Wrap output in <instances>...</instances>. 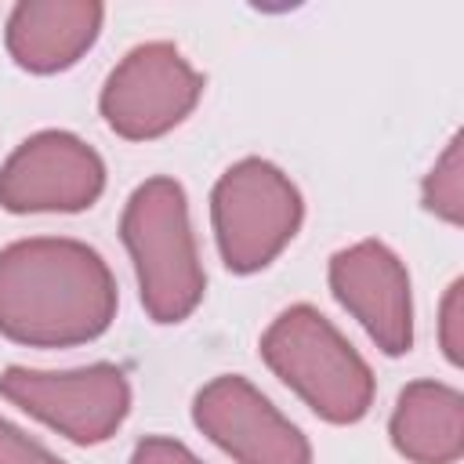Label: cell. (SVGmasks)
<instances>
[{"label":"cell","instance_id":"1","mask_svg":"<svg viewBox=\"0 0 464 464\" xmlns=\"http://www.w3.org/2000/svg\"><path fill=\"white\" fill-rule=\"evenodd\" d=\"M105 257L65 236L14 239L0 250V334L29 348H72L116 319Z\"/></svg>","mask_w":464,"mask_h":464},{"label":"cell","instance_id":"2","mask_svg":"<svg viewBox=\"0 0 464 464\" xmlns=\"http://www.w3.org/2000/svg\"><path fill=\"white\" fill-rule=\"evenodd\" d=\"M123 246L134 261L138 294L152 323H181L188 319L207 290V276L199 265L188 199L174 178L141 181L120 218Z\"/></svg>","mask_w":464,"mask_h":464},{"label":"cell","instance_id":"3","mask_svg":"<svg viewBox=\"0 0 464 464\" xmlns=\"http://www.w3.org/2000/svg\"><path fill=\"white\" fill-rule=\"evenodd\" d=\"M265 366L330 424H355L373 406V373L352 341L312 304H290L261 334Z\"/></svg>","mask_w":464,"mask_h":464},{"label":"cell","instance_id":"4","mask_svg":"<svg viewBox=\"0 0 464 464\" xmlns=\"http://www.w3.org/2000/svg\"><path fill=\"white\" fill-rule=\"evenodd\" d=\"M304 203L297 185L268 160L232 163L210 192V221L221 261L236 276L268 268L297 236Z\"/></svg>","mask_w":464,"mask_h":464},{"label":"cell","instance_id":"5","mask_svg":"<svg viewBox=\"0 0 464 464\" xmlns=\"http://www.w3.org/2000/svg\"><path fill=\"white\" fill-rule=\"evenodd\" d=\"M0 395L76 446L112 439L130 413V384L112 362H91L80 370L7 366L0 373Z\"/></svg>","mask_w":464,"mask_h":464},{"label":"cell","instance_id":"6","mask_svg":"<svg viewBox=\"0 0 464 464\" xmlns=\"http://www.w3.org/2000/svg\"><path fill=\"white\" fill-rule=\"evenodd\" d=\"M199 94L203 76L188 58L167 40H149L130 47L105 76L98 109L120 138L149 141L174 130L196 109Z\"/></svg>","mask_w":464,"mask_h":464},{"label":"cell","instance_id":"7","mask_svg":"<svg viewBox=\"0 0 464 464\" xmlns=\"http://www.w3.org/2000/svg\"><path fill=\"white\" fill-rule=\"evenodd\" d=\"M105 188L102 156L69 130L25 138L0 167V207L11 214H76Z\"/></svg>","mask_w":464,"mask_h":464},{"label":"cell","instance_id":"8","mask_svg":"<svg viewBox=\"0 0 464 464\" xmlns=\"http://www.w3.org/2000/svg\"><path fill=\"white\" fill-rule=\"evenodd\" d=\"M196 428L236 464H312V446L246 377L221 373L192 399Z\"/></svg>","mask_w":464,"mask_h":464},{"label":"cell","instance_id":"9","mask_svg":"<svg viewBox=\"0 0 464 464\" xmlns=\"http://www.w3.org/2000/svg\"><path fill=\"white\" fill-rule=\"evenodd\" d=\"M330 290L344 312L359 319L384 355L413 348V294L410 272L381 239H359L330 257Z\"/></svg>","mask_w":464,"mask_h":464},{"label":"cell","instance_id":"10","mask_svg":"<svg viewBox=\"0 0 464 464\" xmlns=\"http://www.w3.org/2000/svg\"><path fill=\"white\" fill-rule=\"evenodd\" d=\"M102 18L94 0H22L7 18V51L29 72H62L94 47Z\"/></svg>","mask_w":464,"mask_h":464},{"label":"cell","instance_id":"11","mask_svg":"<svg viewBox=\"0 0 464 464\" xmlns=\"http://www.w3.org/2000/svg\"><path fill=\"white\" fill-rule=\"evenodd\" d=\"M392 446L413 464H457L464 453V395L442 381H413L399 392Z\"/></svg>","mask_w":464,"mask_h":464},{"label":"cell","instance_id":"12","mask_svg":"<svg viewBox=\"0 0 464 464\" xmlns=\"http://www.w3.org/2000/svg\"><path fill=\"white\" fill-rule=\"evenodd\" d=\"M420 203H424V210H431L446 225L464 221V149H460V134H453L446 141L442 156L424 174Z\"/></svg>","mask_w":464,"mask_h":464},{"label":"cell","instance_id":"13","mask_svg":"<svg viewBox=\"0 0 464 464\" xmlns=\"http://www.w3.org/2000/svg\"><path fill=\"white\" fill-rule=\"evenodd\" d=\"M439 344L453 366L464 362V283L453 279L439 304Z\"/></svg>","mask_w":464,"mask_h":464},{"label":"cell","instance_id":"14","mask_svg":"<svg viewBox=\"0 0 464 464\" xmlns=\"http://www.w3.org/2000/svg\"><path fill=\"white\" fill-rule=\"evenodd\" d=\"M0 464H65V460H58L51 450L29 439L18 424L0 417Z\"/></svg>","mask_w":464,"mask_h":464},{"label":"cell","instance_id":"15","mask_svg":"<svg viewBox=\"0 0 464 464\" xmlns=\"http://www.w3.org/2000/svg\"><path fill=\"white\" fill-rule=\"evenodd\" d=\"M130 464H203L185 442L170 439V435H149L134 446Z\"/></svg>","mask_w":464,"mask_h":464}]
</instances>
